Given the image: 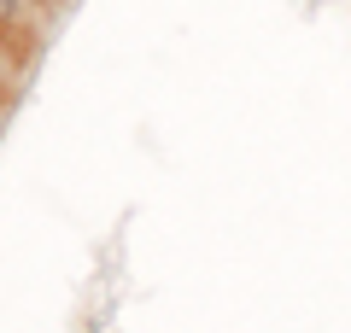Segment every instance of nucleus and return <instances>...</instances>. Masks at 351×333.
Listing matches in <instances>:
<instances>
[{
  "mask_svg": "<svg viewBox=\"0 0 351 333\" xmlns=\"http://www.w3.org/2000/svg\"><path fill=\"white\" fill-rule=\"evenodd\" d=\"M12 6H18V0H0V18H12Z\"/></svg>",
  "mask_w": 351,
  "mask_h": 333,
  "instance_id": "nucleus-1",
  "label": "nucleus"
}]
</instances>
